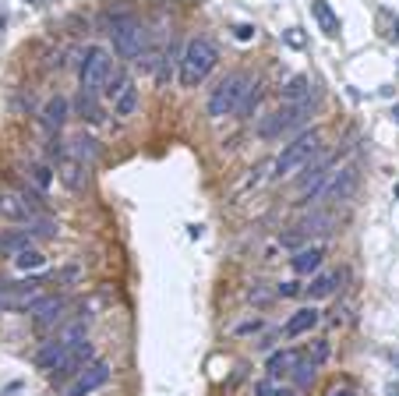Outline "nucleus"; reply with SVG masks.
Here are the masks:
<instances>
[{"label":"nucleus","mask_w":399,"mask_h":396,"mask_svg":"<svg viewBox=\"0 0 399 396\" xmlns=\"http://www.w3.org/2000/svg\"><path fill=\"white\" fill-rule=\"evenodd\" d=\"M216 46L205 39V36H195V39H188V46H184V57H181V85H188V89H195L198 82H205V75L216 68Z\"/></svg>","instance_id":"1"},{"label":"nucleus","mask_w":399,"mask_h":396,"mask_svg":"<svg viewBox=\"0 0 399 396\" xmlns=\"http://www.w3.org/2000/svg\"><path fill=\"white\" fill-rule=\"evenodd\" d=\"M318 145H321V131H304L297 135L280 156H276V177H290L294 170H304L307 163H311V156L318 152Z\"/></svg>","instance_id":"2"},{"label":"nucleus","mask_w":399,"mask_h":396,"mask_svg":"<svg viewBox=\"0 0 399 396\" xmlns=\"http://www.w3.org/2000/svg\"><path fill=\"white\" fill-rule=\"evenodd\" d=\"M251 75H244V71H237V75H230V78H223L219 85H216V93L208 96V117H226V113H237V106H240V99L244 93L251 89Z\"/></svg>","instance_id":"3"},{"label":"nucleus","mask_w":399,"mask_h":396,"mask_svg":"<svg viewBox=\"0 0 399 396\" xmlns=\"http://www.w3.org/2000/svg\"><path fill=\"white\" fill-rule=\"evenodd\" d=\"M307 117H311V99H304V103H283L276 113H265V120L258 124V138L272 142V138H280L283 131L304 124Z\"/></svg>","instance_id":"4"},{"label":"nucleus","mask_w":399,"mask_h":396,"mask_svg":"<svg viewBox=\"0 0 399 396\" xmlns=\"http://www.w3.org/2000/svg\"><path fill=\"white\" fill-rule=\"evenodd\" d=\"M110 36H113V50L124 61L142 57V50H145V25L138 18H117L113 28H110Z\"/></svg>","instance_id":"5"},{"label":"nucleus","mask_w":399,"mask_h":396,"mask_svg":"<svg viewBox=\"0 0 399 396\" xmlns=\"http://www.w3.org/2000/svg\"><path fill=\"white\" fill-rule=\"evenodd\" d=\"M43 297V280L25 283H4L0 287V311H32V304Z\"/></svg>","instance_id":"6"},{"label":"nucleus","mask_w":399,"mask_h":396,"mask_svg":"<svg viewBox=\"0 0 399 396\" xmlns=\"http://www.w3.org/2000/svg\"><path fill=\"white\" fill-rule=\"evenodd\" d=\"M353 188H357V170H353V167H343V170H336L332 177H325V181L311 192V198H314V202H343V198L353 195Z\"/></svg>","instance_id":"7"},{"label":"nucleus","mask_w":399,"mask_h":396,"mask_svg":"<svg viewBox=\"0 0 399 396\" xmlns=\"http://www.w3.org/2000/svg\"><path fill=\"white\" fill-rule=\"evenodd\" d=\"M106 75H110V53L100 50V46H92V50L85 53V61H82V71H78V78H82V93H96V89H102Z\"/></svg>","instance_id":"8"},{"label":"nucleus","mask_w":399,"mask_h":396,"mask_svg":"<svg viewBox=\"0 0 399 396\" xmlns=\"http://www.w3.org/2000/svg\"><path fill=\"white\" fill-rule=\"evenodd\" d=\"M110 382V365H102V361H89L82 372H78V379L68 386V396H89L96 393L100 386Z\"/></svg>","instance_id":"9"},{"label":"nucleus","mask_w":399,"mask_h":396,"mask_svg":"<svg viewBox=\"0 0 399 396\" xmlns=\"http://www.w3.org/2000/svg\"><path fill=\"white\" fill-rule=\"evenodd\" d=\"M57 177L68 192H82L89 184V167L82 160H75L71 152H60V163H57Z\"/></svg>","instance_id":"10"},{"label":"nucleus","mask_w":399,"mask_h":396,"mask_svg":"<svg viewBox=\"0 0 399 396\" xmlns=\"http://www.w3.org/2000/svg\"><path fill=\"white\" fill-rule=\"evenodd\" d=\"M89 361H92V343L82 340V343H75V347L50 368V375H53V379H64V375H71V372H82Z\"/></svg>","instance_id":"11"},{"label":"nucleus","mask_w":399,"mask_h":396,"mask_svg":"<svg viewBox=\"0 0 399 396\" xmlns=\"http://www.w3.org/2000/svg\"><path fill=\"white\" fill-rule=\"evenodd\" d=\"M64 311H68V301L64 297H39L36 304H32V322L39 325V329H50V325H57L60 318H64Z\"/></svg>","instance_id":"12"},{"label":"nucleus","mask_w":399,"mask_h":396,"mask_svg":"<svg viewBox=\"0 0 399 396\" xmlns=\"http://www.w3.org/2000/svg\"><path fill=\"white\" fill-rule=\"evenodd\" d=\"M0 216L11 219V223H32V219H36V209H32L21 195L4 192V195H0Z\"/></svg>","instance_id":"13"},{"label":"nucleus","mask_w":399,"mask_h":396,"mask_svg":"<svg viewBox=\"0 0 399 396\" xmlns=\"http://www.w3.org/2000/svg\"><path fill=\"white\" fill-rule=\"evenodd\" d=\"M311 14H314V21H318V28L329 36V39H336L339 36V28H343V21H339V14L329 7V0H311Z\"/></svg>","instance_id":"14"},{"label":"nucleus","mask_w":399,"mask_h":396,"mask_svg":"<svg viewBox=\"0 0 399 396\" xmlns=\"http://www.w3.org/2000/svg\"><path fill=\"white\" fill-rule=\"evenodd\" d=\"M71 347H75V343H64L60 336H53V340H46V343L36 350V365L50 372V368H53V365H57V361H60V358H64Z\"/></svg>","instance_id":"15"},{"label":"nucleus","mask_w":399,"mask_h":396,"mask_svg":"<svg viewBox=\"0 0 399 396\" xmlns=\"http://www.w3.org/2000/svg\"><path fill=\"white\" fill-rule=\"evenodd\" d=\"M300 365V354L297 350H280V354H272L269 358V379H283V375H294V368Z\"/></svg>","instance_id":"16"},{"label":"nucleus","mask_w":399,"mask_h":396,"mask_svg":"<svg viewBox=\"0 0 399 396\" xmlns=\"http://www.w3.org/2000/svg\"><path fill=\"white\" fill-rule=\"evenodd\" d=\"M64 120H68V99L64 96H50L46 99V106H43V124H46L50 131H60V127H64Z\"/></svg>","instance_id":"17"},{"label":"nucleus","mask_w":399,"mask_h":396,"mask_svg":"<svg viewBox=\"0 0 399 396\" xmlns=\"http://www.w3.org/2000/svg\"><path fill=\"white\" fill-rule=\"evenodd\" d=\"M32 244H36V237H32L28 230H11V234L0 237V255H11V259H14V255H21V251L32 248Z\"/></svg>","instance_id":"18"},{"label":"nucleus","mask_w":399,"mask_h":396,"mask_svg":"<svg viewBox=\"0 0 399 396\" xmlns=\"http://www.w3.org/2000/svg\"><path fill=\"white\" fill-rule=\"evenodd\" d=\"M318 318H321V315H318L314 308H300L297 315H290V322L283 325V333H287V336H300V333H311V329L318 325Z\"/></svg>","instance_id":"19"},{"label":"nucleus","mask_w":399,"mask_h":396,"mask_svg":"<svg viewBox=\"0 0 399 396\" xmlns=\"http://www.w3.org/2000/svg\"><path fill=\"white\" fill-rule=\"evenodd\" d=\"M64 152H71V156H75V160H82L85 167L100 160V145H96V138H89V135H78V138H75Z\"/></svg>","instance_id":"20"},{"label":"nucleus","mask_w":399,"mask_h":396,"mask_svg":"<svg viewBox=\"0 0 399 396\" xmlns=\"http://www.w3.org/2000/svg\"><path fill=\"white\" fill-rule=\"evenodd\" d=\"M336 287H339V273H318V276L311 280L307 294H311V301H321V297L336 294Z\"/></svg>","instance_id":"21"},{"label":"nucleus","mask_w":399,"mask_h":396,"mask_svg":"<svg viewBox=\"0 0 399 396\" xmlns=\"http://www.w3.org/2000/svg\"><path fill=\"white\" fill-rule=\"evenodd\" d=\"M304 99H311V78L307 75H294L283 85V103H304Z\"/></svg>","instance_id":"22"},{"label":"nucleus","mask_w":399,"mask_h":396,"mask_svg":"<svg viewBox=\"0 0 399 396\" xmlns=\"http://www.w3.org/2000/svg\"><path fill=\"white\" fill-rule=\"evenodd\" d=\"M290 262H294V273L307 276V273H314V269L321 266V248H300Z\"/></svg>","instance_id":"23"},{"label":"nucleus","mask_w":399,"mask_h":396,"mask_svg":"<svg viewBox=\"0 0 399 396\" xmlns=\"http://www.w3.org/2000/svg\"><path fill=\"white\" fill-rule=\"evenodd\" d=\"M138 106H142V96H138V89H134V85H127L120 96L113 99V113H117V117H134V113H138Z\"/></svg>","instance_id":"24"},{"label":"nucleus","mask_w":399,"mask_h":396,"mask_svg":"<svg viewBox=\"0 0 399 396\" xmlns=\"http://www.w3.org/2000/svg\"><path fill=\"white\" fill-rule=\"evenodd\" d=\"M28 234H32L36 241H53V237L60 234V226H57L53 219H32V223H28Z\"/></svg>","instance_id":"25"},{"label":"nucleus","mask_w":399,"mask_h":396,"mask_svg":"<svg viewBox=\"0 0 399 396\" xmlns=\"http://www.w3.org/2000/svg\"><path fill=\"white\" fill-rule=\"evenodd\" d=\"M14 266H18V269H43V266H46V255L36 251V248H25L21 255H14Z\"/></svg>","instance_id":"26"},{"label":"nucleus","mask_w":399,"mask_h":396,"mask_svg":"<svg viewBox=\"0 0 399 396\" xmlns=\"http://www.w3.org/2000/svg\"><path fill=\"white\" fill-rule=\"evenodd\" d=\"M262 103V85L258 82H251V89L244 93V99H240V106H237V117H251V110Z\"/></svg>","instance_id":"27"},{"label":"nucleus","mask_w":399,"mask_h":396,"mask_svg":"<svg viewBox=\"0 0 399 396\" xmlns=\"http://www.w3.org/2000/svg\"><path fill=\"white\" fill-rule=\"evenodd\" d=\"M28 177H32V184H36L39 192H46V188L53 184V170H50V167H43V163L28 167Z\"/></svg>","instance_id":"28"},{"label":"nucleus","mask_w":399,"mask_h":396,"mask_svg":"<svg viewBox=\"0 0 399 396\" xmlns=\"http://www.w3.org/2000/svg\"><path fill=\"white\" fill-rule=\"evenodd\" d=\"M127 85H131V82H127L124 75H106V82H102V93H106V99L113 103V99H117L120 93H124V89H127Z\"/></svg>","instance_id":"29"},{"label":"nucleus","mask_w":399,"mask_h":396,"mask_svg":"<svg viewBox=\"0 0 399 396\" xmlns=\"http://www.w3.org/2000/svg\"><path fill=\"white\" fill-rule=\"evenodd\" d=\"M283 43H287V46H294V50H304V46H307V32L294 25V28H287V32H283Z\"/></svg>","instance_id":"30"},{"label":"nucleus","mask_w":399,"mask_h":396,"mask_svg":"<svg viewBox=\"0 0 399 396\" xmlns=\"http://www.w3.org/2000/svg\"><path fill=\"white\" fill-rule=\"evenodd\" d=\"M294 379H297L300 390L311 386V382H314V361H311V365H297V368H294Z\"/></svg>","instance_id":"31"},{"label":"nucleus","mask_w":399,"mask_h":396,"mask_svg":"<svg viewBox=\"0 0 399 396\" xmlns=\"http://www.w3.org/2000/svg\"><path fill=\"white\" fill-rule=\"evenodd\" d=\"M78 110H82V117H89V120H100V113H96V103L89 99V93H82V99H78Z\"/></svg>","instance_id":"32"},{"label":"nucleus","mask_w":399,"mask_h":396,"mask_svg":"<svg viewBox=\"0 0 399 396\" xmlns=\"http://www.w3.org/2000/svg\"><path fill=\"white\" fill-rule=\"evenodd\" d=\"M233 36H237L240 43H248V39H255V25H237V28H233Z\"/></svg>","instance_id":"33"},{"label":"nucleus","mask_w":399,"mask_h":396,"mask_svg":"<svg viewBox=\"0 0 399 396\" xmlns=\"http://www.w3.org/2000/svg\"><path fill=\"white\" fill-rule=\"evenodd\" d=\"M280 294H283V297L300 294V283H280Z\"/></svg>","instance_id":"34"},{"label":"nucleus","mask_w":399,"mask_h":396,"mask_svg":"<svg viewBox=\"0 0 399 396\" xmlns=\"http://www.w3.org/2000/svg\"><path fill=\"white\" fill-rule=\"evenodd\" d=\"M329 396H357V393H353L350 386H332V390H329Z\"/></svg>","instance_id":"35"},{"label":"nucleus","mask_w":399,"mask_h":396,"mask_svg":"<svg viewBox=\"0 0 399 396\" xmlns=\"http://www.w3.org/2000/svg\"><path fill=\"white\" fill-rule=\"evenodd\" d=\"M251 301H258V304H265V301H269V294H265L262 287H255V291H251Z\"/></svg>","instance_id":"36"},{"label":"nucleus","mask_w":399,"mask_h":396,"mask_svg":"<svg viewBox=\"0 0 399 396\" xmlns=\"http://www.w3.org/2000/svg\"><path fill=\"white\" fill-rule=\"evenodd\" d=\"M325 354H329V347H325V343H318V347H314V365H318Z\"/></svg>","instance_id":"37"},{"label":"nucleus","mask_w":399,"mask_h":396,"mask_svg":"<svg viewBox=\"0 0 399 396\" xmlns=\"http://www.w3.org/2000/svg\"><path fill=\"white\" fill-rule=\"evenodd\" d=\"M7 25V11H4V4H0V28Z\"/></svg>","instance_id":"38"},{"label":"nucleus","mask_w":399,"mask_h":396,"mask_svg":"<svg viewBox=\"0 0 399 396\" xmlns=\"http://www.w3.org/2000/svg\"><path fill=\"white\" fill-rule=\"evenodd\" d=\"M276 396H297V393H290V390H280V393H276Z\"/></svg>","instance_id":"39"},{"label":"nucleus","mask_w":399,"mask_h":396,"mask_svg":"<svg viewBox=\"0 0 399 396\" xmlns=\"http://www.w3.org/2000/svg\"><path fill=\"white\" fill-rule=\"evenodd\" d=\"M393 117H396V124H399V110H396V113H393Z\"/></svg>","instance_id":"40"},{"label":"nucleus","mask_w":399,"mask_h":396,"mask_svg":"<svg viewBox=\"0 0 399 396\" xmlns=\"http://www.w3.org/2000/svg\"><path fill=\"white\" fill-rule=\"evenodd\" d=\"M32 4H46V0H32Z\"/></svg>","instance_id":"41"},{"label":"nucleus","mask_w":399,"mask_h":396,"mask_svg":"<svg viewBox=\"0 0 399 396\" xmlns=\"http://www.w3.org/2000/svg\"><path fill=\"white\" fill-rule=\"evenodd\" d=\"M393 396H399V390H393Z\"/></svg>","instance_id":"42"}]
</instances>
